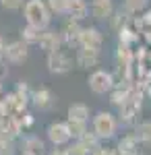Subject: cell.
Wrapping results in <instances>:
<instances>
[{"label":"cell","instance_id":"1","mask_svg":"<svg viewBox=\"0 0 151 155\" xmlns=\"http://www.w3.org/2000/svg\"><path fill=\"white\" fill-rule=\"evenodd\" d=\"M23 17L25 23L31 27H37V29H48L50 21H52V12L48 11L46 0H25Z\"/></svg>","mask_w":151,"mask_h":155},{"label":"cell","instance_id":"2","mask_svg":"<svg viewBox=\"0 0 151 155\" xmlns=\"http://www.w3.org/2000/svg\"><path fill=\"white\" fill-rule=\"evenodd\" d=\"M118 118L116 114H112V112H108V110H99L91 120V130L97 134V139L99 141H110V139H114L118 132Z\"/></svg>","mask_w":151,"mask_h":155},{"label":"cell","instance_id":"3","mask_svg":"<svg viewBox=\"0 0 151 155\" xmlns=\"http://www.w3.org/2000/svg\"><path fill=\"white\" fill-rule=\"evenodd\" d=\"M116 118H118V124H124L128 128H135V126L139 124V118H141V91H139L137 85H135L133 95L118 107Z\"/></svg>","mask_w":151,"mask_h":155},{"label":"cell","instance_id":"4","mask_svg":"<svg viewBox=\"0 0 151 155\" xmlns=\"http://www.w3.org/2000/svg\"><path fill=\"white\" fill-rule=\"evenodd\" d=\"M87 85H89V91L95 93V95H108L114 85H116V79L110 71H104V68H95V71L89 74L87 79Z\"/></svg>","mask_w":151,"mask_h":155},{"label":"cell","instance_id":"5","mask_svg":"<svg viewBox=\"0 0 151 155\" xmlns=\"http://www.w3.org/2000/svg\"><path fill=\"white\" fill-rule=\"evenodd\" d=\"M46 64H48V71L52 74H66V72L72 71V58L66 50H54V52H48L46 56Z\"/></svg>","mask_w":151,"mask_h":155},{"label":"cell","instance_id":"6","mask_svg":"<svg viewBox=\"0 0 151 155\" xmlns=\"http://www.w3.org/2000/svg\"><path fill=\"white\" fill-rule=\"evenodd\" d=\"M46 137L54 147H66V145L72 141L70 130H69V126H66V120H64V122H62V120L50 122L46 126Z\"/></svg>","mask_w":151,"mask_h":155},{"label":"cell","instance_id":"7","mask_svg":"<svg viewBox=\"0 0 151 155\" xmlns=\"http://www.w3.org/2000/svg\"><path fill=\"white\" fill-rule=\"evenodd\" d=\"M102 60V50L95 48H83L79 46L77 52H75V64L83 68V71H89V68H95Z\"/></svg>","mask_w":151,"mask_h":155},{"label":"cell","instance_id":"8","mask_svg":"<svg viewBox=\"0 0 151 155\" xmlns=\"http://www.w3.org/2000/svg\"><path fill=\"white\" fill-rule=\"evenodd\" d=\"M2 58L6 60L8 64H23L25 60L29 58V46L25 44L23 39L11 41V44H6L4 56H2Z\"/></svg>","mask_w":151,"mask_h":155},{"label":"cell","instance_id":"9","mask_svg":"<svg viewBox=\"0 0 151 155\" xmlns=\"http://www.w3.org/2000/svg\"><path fill=\"white\" fill-rule=\"evenodd\" d=\"M29 101L33 104L35 110H39V112H50L54 104H56V95L48 89V87H37L31 91V97H29Z\"/></svg>","mask_w":151,"mask_h":155},{"label":"cell","instance_id":"10","mask_svg":"<svg viewBox=\"0 0 151 155\" xmlns=\"http://www.w3.org/2000/svg\"><path fill=\"white\" fill-rule=\"evenodd\" d=\"M81 23L66 17L64 23L60 27V37H62V44L64 46H79V35H81Z\"/></svg>","mask_w":151,"mask_h":155},{"label":"cell","instance_id":"11","mask_svg":"<svg viewBox=\"0 0 151 155\" xmlns=\"http://www.w3.org/2000/svg\"><path fill=\"white\" fill-rule=\"evenodd\" d=\"M116 6H114V0H91L89 4V15H91L95 21H110V17L114 15Z\"/></svg>","mask_w":151,"mask_h":155},{"label":"cell","instance_id":"12","mask_svg":"<svg viewBox=\"0 0 151 155\" xmlns=\"http://www.w3.org/2000/svg\"><path fill=\"white\" fill-rule=\"evenodd\" d=\"M79 46L102 50V46H104V33H102L97 27H83L81 35H79ZM79 46H77V48H79Z\"/></svg>","mask_w":151,"mask_h":155},{"label":"cell","instance_id":"13","mask_svg":"<svg viewBox=\"0 0 151 155\" xmlns=\"http://www.w3.org/2000/svg\"><path fill=\"white\" fill-rule=\"evenodd\" d=\"M39 48L44 50V52H54V50L62 48L64 44H62V37H60V31H54V29H44L42 31V37H39V44H37Z\"/></svg>","mask_w":151,"mask_h":155},{"label":"cell","instance_id":"14","mask_svg":"<svg viewBox=\"0 0 151 155\" xmlns=\"http://www.w3.org/2000/svg\"><path fill=\"white\" fill-rule=\"evenodd\" d=\"M66 17L79 21V23L85 21V19H89V2L87 0H69Z\"/></svg>","mask_w":151,"mask_h":155},{"label":"cell","instance_id":"15","mask_svg":"<svg viewBox=\"0 0 151 155\" xmlns=\"http://www.w3.org/2000/svg\"><path fill=\"white\" fill-rule=\"evenodd\" d=\"M23 153H29V155H46V145L44 141L37 137V134H27L23 137V145H21Z\"/></svg>","mask_w":151,"mask_h":155},{"label":"cell","instance_id":"16","mask_svg":"<svg viewBox=\"0 0 151 155\" xmlns=\"http://www.w3.org/2000/svg\"><path fill=\"white\" fill-rule=\"evenodd\" d=\"M89 116H91L89 106H87V104H81V101L70 104L69 110H66V120H81V122H89Z\"/></svg>","mask_w":151,"mask_h":155},{"label":"cell","instance_id":"17","mask_svg":"<svg viewBox=\"0 0 151 155\" xmlns=\"http://www.w3.org/2000/svg\"><path fill=\"white\" fill-rule=\"evenodd\" d=\"M133 132H135V137L139 139L141 147H145V149L149 151L151 149V120H143V122H139Z\"/></svg>","mask_w":151,"mask_h":155},{"label":"cell","instance_id":"18","mask_svg":"<svg viewBox=\"0 0 151 155\" xmlns=\"http://www.w3.org/2000/svg\"><path fill=\"white\" fill-rule=\"evenodd\" d=\"M130 19H133V15H130L126 8H122V6H120V8H116V11H114V15L110 17V21H108V23L112 25V29L118 33V31H120V29H122V27H124Z\"/></svg>","mask_w":151,"mask_h":155},{"label":"cell","instance_id":"19","mask_svg":"<svg viewBox=\"0 0 151 155\" xmlns=\"http://www.w3.org/2000/svg\"><path fill=\"white\" fill-rule=\"evenodd\" d=\"M42 31H44V29L25 25L23 29H21V39H23L27 46H37V44H39V37H42Z\"/></svg>","mask_w":151,"mask_h":155},{"label":"cell","instance_id":"20","mask_svg":"<svg viewBox=\"0 0 151 155\" xmlns=\"http://www.w3.org/2000/svg\"><path fill=\"white\" fill-rule=\"evenodd\" d=\"M77 141H81V145L85 147V149H87V151H89V155H91L93 151H95V149L102 145V141L97 139V134H95L93 130H87V132H85V134L81 137V139H77Z\"/></svg>","mask_w":151,"mask_h":155},{"label":"cell","instance_id":"21","mask_svg":"<svg viewBox=\"0 0 151 155\" xmlns=\"http://www.w3.org/2000/svg\"><path fill=\"white\" fill-rule=\"evenodd\" d=\"M48 11L52 12V17H64L69 8V0H46Z\"/></svg>","mask_w":151,"mask_h":155},{"label":"cell","instance_id":"22","mask_svg":"<svg viewBox=\"0 0 151 155\" xmlns=\"http://www.w3.org/2000/svg\"><path fill=\"white\" fill-rule=\"evenodd\" d=\"M66 126H69L70 137H72L75 141L81 139L83 134L89 130V128H87V122H81V120H66Z\"/></svg>","mask_w":151,"mask_h":155},{"label":"cell","instance_id":"23","mask_svg":"<svg viewBox=\"0 0 151 155\" xmlns=\"http://www.w3.org/2000/svg\"><path fill=\"white\" fill-rule=\"evenodd\" d=\"M151 0H124V8H126L130 15H139L141 11H145L149 6Z\"/></svg>","mask_w":151,"mask_h":155},{"label":"cell","instance_id":"24","mask_svg":"<svg viewBox=\"0 0 151 155\" xmlns=\"http://www.w3.org/2000/svg\"><path fill=\"white\" fill-rule=\"evenodd\" d=\"M66 155H89V151L81 145V141H72L66 145Z\"/></svg>","mask_w":151,"mask_h":155},{"label":"cell","instance_id":"25","mask_svg":"<svg viewBox=\"0 0 151 155\" xmlns=\"http://www.w3.org/2000/svg\"><path fill=\"white\" fill-rule=\"evenodd\" d=\"M25 4V0H0V6L4 11H19Z\"/></svg>","mask_w":151,"mask_h":155},{"label":"cell","instance_id":"26","mask_svg":"<svg viewBox=\"0 0 151 155\" xmlns=\"http://www.w3.org/2000/svg\"><path fill=\"white\" fill-rule=\"evenodd\" d=\"M0 155H19L15 149V141H2L0 143Z\"/></svg>","mask_w":151,"mask_h":155},{"label":"cell","instance_id":"27","mask_svg":"<svg viewBox=\"0 0 151 155\" xmlns=\"http://www.w3.org/2000/svg\"><path fill=\"white\" fill-rule=\"evenodd\" d=\"M91 155H116V151H114L112 147H104V145H99Z\"/></svg>","mask_w":151,"mask_h":155},{"label":"cell","instance_id":"28","mask_svg":"<svg viewBox=\"0 0 151 155\" xmlns=\"http://www.w3.org/2000/svg\"><path fill=\"white\" fill-rule=\"evenodd\" d=\"M6 64H8L6 60L0 58V83H2V81L6 79V74H8V66H6Z\"/></svg>","mask_w":151,"mask_h":155},{"label":"cell","instance_id":"29","mask_svg":"<svg viewBox=\"0 0 151 155\" xmlns=\"http://www.w3.org/2000/svg\"><path fill=\"white\" fill-rule=\"evenodd\" d=\"M48 155H66V147H54Z\"/></svg>","mask_w":151,"mask_h":155},{"label":"cell","instance_id":"30","mask_svg":"<svg viewBox=\"0 0 151 155\" xmlns=\"http://www.w3.org/2000/svg\"><path fill=\"white\" fill-rule=\"evenodd\" d=\"M4 48H6V41H4V37L0 35V58L4 56Z\"/></svg>","mask_w":151,"mask_h":155},{"label":"cell","instance_id":"31","mask_svg":"<svg viewBox=\"0 0 151 155\" xmlns=\"http://www.w3.org/2000/svg\"><path fill=\"white\" fill-rule=\"evenodd\" d=\"M135 155H149V151H137Z\"/></svg>","mask_w":151,"mask_h":155},{"label":"cell","instance_id":"32","mask_svg":"<svg viewBox=\"0 0 151 155\" xmlns=\"http://www.w3.org/2000/svg\"><path fill=\"white\" fill-rule=\"evenodd\" d=\"M145 17H147V19L151 21V6H149V11H147V15H145Z\"/></svg>","mask_w":151,"mask_h":155},{"label":"cell","instance_id":"33","mask_svg":"<svg viewBox=\"0 0 151 155\" xmlns=\"http://www.w3.org/2000/svg\"><path fill=\"white\" fill-rule=\"evenodd\" d=\"M19 155H29V153H23V151H21V153H19Z\"/></svg>","mask_w":151,"mask_h":155}]
</instances>
